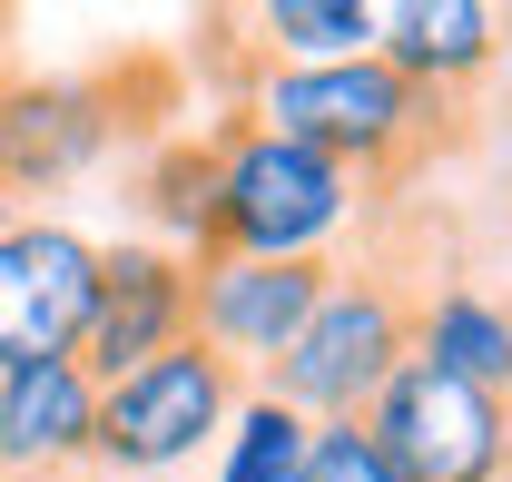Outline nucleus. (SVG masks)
Instances as JSON below:
<instances>
[{
    "label": "nucleus",
    "mask_w": 512,
    "mask_h": 482,
    "mask_svg": "<svg viewBox=\"0 0 512 482\" xmlns=\"http://www.w3.org/2000/svg\"><path fill=\"white\" fill-rule=\"evenodd\" d=\"M10 227H20V207H10V187H0V237H10Z\"/></svg>",
    "instance_id": "obj_18"
},
{
    "label": "nucleus",
    "mask_w": 512,
    "mask_h": 482,
    "mask_svg": "<svg viewBox=\"0 0 512 482\" xmlns=\"http://www.w3.org/2000/svg\"><path fill=\"white\" fill-rule=\"evenodd\" d=\"M306 433L316 423L296 414V404H276L266 384H247V404L217 433V482H296L306 473Z\"/></svg>",
    "instance_id": "obj_14"
},
{
    "label": "nucleus",
    "mask_w": 512,
    "mask_h": 482,
    "mask_svg": "<svg viewBox=\"0 0 512 482\" xmlns=\"http://www.w3.org/2000/svg\"><path fill=\"white\" fill-rule=\"evenodd\" d=\"M188 345V256L168 237H119L99 246V296H89V325H79V374L89 384H119L148 355Z\"/></svg>",
    "instance_id": "obj_9"
},
{
    "label": "nucleus",
    "mask_w": 512,
    "mask_h": 482,
    "mask_svg": "<svg viewBox=\"0 0 512 482\" xmlns=\"http://www.w3.org/2000/svg\"><path fill=\"white\" fill-rule=\"evenodd\" d=\"M10 40H20V10H10V0H0V79H10V69H20V60H10Z\"/></svg>",
    "instance_id": "obj_17"
},
{
    "label": "nucleus",
    "mask_w": 512,
    "mask_h": 482,
    "mask_svg": "<svg viewBox=\"0 0 512 482\" xmlns=\"http://www.w3.org/2000/svg\"><path fill=\"white\" fill-rule=\"evenodd\" d=\"M325 276H335V256L325 266H266V256H188V335L207 355H227L247 384H266V364L296 345V325L316 315Z\"/></svg>",
    "instance_id": "obj_7"
},
{
    "label": "nucleus",
    "mask_w": 512,
    "mask_h": 482,
    "mask_svg": "<svg viewBox=\"0 0 512 482\" xmlns=\"http://www.w3.org/2000/svg\"><path fill=\"white\" fill-rule=\"evenodd\" d=\"M375 60L394 79H414L424 99H453L463 79L503 60V10L483 0H404V10H375Z\"/></svg>",
    "instance_id": "obj_11"
},
{
    "label": "nucleus",
    "mask_w": 512,
    "mask_h": 482,
    "mask_svg": "<svg viewBox=\"0 0 512 482\" xmlns=\"http://www.w3.org/2000/svg\"><path fill=\"white\" fill-rule=\"evenodd\" d=\"M404 355H414V286H404L394 256H365V266L325 276V296L296 325V345L266 364V394L296 404L306 423H355Z\"/></svg>",
    "instance_id": "obj_3"
},
{
    "label": "nucleus",
    "mask_w": 512,
    "mask_h": 482,
    "mask_svg": "<svg viewBox=\"0 0 512 482\" xmlns=\"http://www.w3.org/2000/svg\"><path fill=\"white\" fill-rule=\"evenodd\" d=\"M355 423L384 443V463L404 482H512V404L483 384H453L424 355L394 364Z\"/></svg>",
    "instance_id": "obj_5"
},
{
    "label": "nucleus",
    "mask_w": 512,
    "mask_h": 482,
    "mask_svg": "<svg viewBox=\"0 0 512 482\" xmlns=\"http://www.w3.org/2000/svg\"><path fill=\"white\" fill-rule=\"evenodd\" d=\"M207 158H217V187H207V246L197 256H266V266L306 256V266H325V246L365 217V187L335 158H316V148H296L256 119H217Z\"/></svg>",
    "instance_id": "obj_2"
},
{
    "label": "nucleus",
    "mask_w": 512,
    "mask_h": 482,
    "mask_svg": "<svg viewBox=\"0 0 512 482\" xmlns=\"http://www.w3.org/2000/svg\"><path fill=\"white\" fill-rule=\"evenodd\" d=\"M99 296V246L60 217H20L0 237V374L10 364H69Z\"/></svg>",
    "instance_id": "obj_8"
},
{
    "label": "nucleus",
    "mask_w": 512,
    "mask_h": 482,
    "mask_svg": "<svg viewBox=\"0 0 512 482\" xmlns=\"http://www.w3.org/2000/svg\"><path fill=\"white\" fill-rule=\"evenodd\" d=\"M207 187H217L207 138H168V148H158V168H148V217L178 237V256L207 246Z\"/></svg>",
    "instance_id": "obj_15"
},
{
    "label": "nucleus",
    "mask_w": 512,
    "mask_h": 482,
    "mask_svg": "<svg viewBox=\"0 0 512 482\" xmlns=\"http://www.w3.org/2000/svg\"><path fill=\"white\" fill-rule=\"evenodd\" d=\"M128 79L99 69V79H40V69H10L0 79V187L10 207L20 197H50L79 168H99L128 138Z\"/></svg>",
    "instance_id": "obj_6"
},
{
    "label": "nucleus",
    "mask_w": 512,
    "mask_h": 482,
    "mask_svg": "<svg viewBox=\"0 0 512 482\" xmlns=\"http://www.w3.org/2000/svg\"><path fill=\"white\" fill-rule=\"evenodd\" d=\"M227 30H256V69H335L375 50V0H266Z\"/></svg>",
    "instance_id": "obj_13"
},
{
    "label": "nucleus",
    "mask_w": 512,
    "mask_h": 482,
    "mask_svg": "<svg viewBox=\"0 0 512 482\" xmlns=\"http://www.w3.org/2000/svg\"><path fill=\"white\" fill-rule=\"evenodd\" d=\"M99 384L79 364H10L0 374V482H89Z\"/></svg>",
    "instance_id": "obj_10"
},
{
    "label": "nucleus",
    "mask_w": 512,
    "mask_h": 482,
    "mask_svg": "<svg viewBox=\"0 0 512 482\" xmlns=\"http://www.w3.org/2000/svg\"><path fill=\"white\" fill-rule=\"evenodd\" d=\"M414 355L444 364L453 384H483L512 404V305L483 286H434L414 296Z\"/></svg>",
    "instance_id": "obj_12"
},
{
    "label": "nucleus",
    "mask_w": 512,
    "mask_h": 482,
    "mask_svg": "<svg viewBox=\"0 0 512 482\" xmlns=\"http://www.w3.org/2000/svg\"><path fill=\"white\" fill-rule=\"evenodd\" d=\"M247 404V374L227 355H207V345H168V355H148L138 374H119V384H99V423H89V473L109 482H158L178 473V463H197L217 433H227V414Z\"/></svg>",
    "instance_id": "obj_4"
},
{
    "label": "nucleus",
    "mask_w": 512,
    "mask_h": 482,
    "mask_svg": "<svg viewBox=\"0 0 512 482\" xmlns=\"http://www.w3.org/2000/svg\"><path fill=\"white\" fill-rule=\"evenodd\" d=\"M296 482H404L394 463H384V443L365 433V423H316L306 433V473Z\"/></svg>",
    "instance_id": "obj_16"
},
{
    "label": "nucleus",
    "mask_w": 512,
    "mask_h": 482,
    "mask_svg": "<svg viewBox=\"0 0 512 482\" xmlns=\"http://www.w3.org/2000/svg\"><path fill=\"white\" fill-rule=\"evenodd\" d=\"M444 109L453 99H424L414 79H394L365 50V60H335V69H247V99L227 119H256L296 148H316V158H335L355 187H384L444 138Z\"/></svg>",
    "instance_id": "obj_1"
}]
</instances>
